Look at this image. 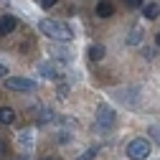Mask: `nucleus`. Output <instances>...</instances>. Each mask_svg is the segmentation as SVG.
Wrapping results in <instances>:
<instances>
[{
  "label": "nucleus",
  "mask_w": 160,
  "mask_h": 160,
  "mask_svg": "<svg viewBox=\"0 0 160 160\" xmlns=\"http://www.w3.org/2000/svg\"><path fill=\"white\" fill-rule=\"evenodd\" d=\"M148 155H150V142L145 137H135L127 145V158L130 160H148Z\"/></svg>",
  "instance_id": "3"
},
{
  "label": "nucleus",
  "mask_w": 160,
  "mask_h": 160,
  "mask_svg": "<svg viewBox=\"0 0 160 160\" xmlns=\"http://www.w3.org/2000/svg\"><path fill=\"white\" fill-rule=\"evenodd\" d=\"M43 160H51V158H43Z\"/></svg>",
  "instance_id": "23"
},
{
  "label": "nucleus",
  "mask_w": 160,
  "mask_h": 160,
  "mask_svg": "<svg viewBox=\"0 0 160 160\" xmlns=\"http://www.w3.org/2000/svg\"><path fill=\"white\" fill-rule=\"evenodd\" d=\"M58 0H41V8H53Z\"/></svg>",
  "instance_id": "18"
},
{
  "label": "nucleus",
  "mask_w": 160,
  "mask_h": 160,
  "mask_svg": "<svg viewBox=\"0 0 160 160\" xmlns=\"http://www.w3.org/2000/svg\"><path fill=\"white\" fill-rule=\"evenodd\" d=\"M148 132H150V137L155 140V142L160 145V127H158V125H152V127H148Z\"/></svg>",
  "instance_id": "15"
},
{
  "label": "nucleus",
  "mask_w": 160,
  "mask_h": 160,
  "mask_svg": "<svg viewBox=\"0 0 160 160\" xmlns=\"http://www.w3.org/2000/svg\"><path fill=\"white\" fill-rule=\"evenodd\" d=\"M38 74H41L43 79H56V76H58V71H56V64H53V61H43L41 66H38Z\"/></svg>",
  "instance_id": "6"
},
{
  "label": "nucleus",
  "mask_w": 160,
  "mask_h": 160,
  "mask_svg": "<svg viewBox=\"0 0 160 160\" xmlns=\"http://www.w3.org/2000/svg\"><path fill=\"white\" fill-rule=\"evenodd\" d=\"M125 3H127V8H140V5H142V0H125Z\"/></svg>",
  "instance_id": "17"
},
{
  "label": "nucleus",
  "mask_w": 160,
  "mask_h": 160,
  "mask_svg": "<svg viewBox=\"0 0 160 160\" xmlns=\"http://www.w3.org/2000/svg\"><path fill=\"white\" fill-rule=\"evenodd\" d=\"M66 89H69V87H66V84H58V97H61V99H64V97H66Z\"/></svg>",
  "instance_id": "20"
},
{
  "label": "nucleus",
  "mask_w": 160,
  "mask_h": 160,
  "mask_svg": "<svg viewBox=\"0 0 160 160\" xmlns=\"http://www.w3.org/2000/svg\"><path fill=\"white\" fill-rule=\"evenodd\" d=\"M155 46H158V48H160V33H158V36H155Z\"/></svg>",
  "instance_id": "22"
},
{
  "label": "nucleus",
  "mask_w": 160,
  "mask_h": 160,
  "mask_svg": "<svg viewBox=\"0 0 160 160\" xmlns=\"http://www.w3.org/2000/svg\"><path fill=\"white\" fill-rule=\"evenodd\" d=\"M48 122H58V117L51 109H38V125H48Z\"/></svg>",
  "instance_id": "9"
},
{
  "label": "nucleus",
  "mask_w": 160,
  "mask_h": 160,
  "mask_svg": "<svg viewBox=\"0 0 160 160\" xmlns=\"http://www.w3.org/2000/svg\"><path fill=\"white\" fill-rule=\"evenodd\" d=\"M5 89H13V92H33L38 89L33 79H23V76H5Z\"/></svg>",
  "instance_id": "4"
},
{
  "label": "nucleus",
  "mask_w": 160,
  "mask_h": 160,
  "mask_svg": "<svg viewBox=\"0 0 160 160\" xmlns=\"http://www.w3.org/2000/svg\"><path fill=\"white\" fill-rule=\"evenodd\" d=\"M104 46L102 43H92L89 46V58H92V61H102V58H104Z\"/></svg>",
  "instance_id": "8"
},
{
  "label": "nucleus",
  "mask_w": 160,
  "mask_h": 160,
  "mask_svg": "<svg viewBox=\"0 0 160 160\" xmlns=\"http://www.w3.org/2000/svg\"><path fill=\"white\" fill-rule=\"evenodd\" d=\"M15 28H18V21L13 15H3L0 18V36H10Z\"/></svg>",
  "instance_id": "5"
},
{
  "label": "nucleus",
  "mask_w": 160,
  "mask_h": 160,
  "mask_svg": "<svg viewBox=\"0 0 160 160\" xmlns=\"http://www.w3.org/2000/svg\"><path fill=\"white\" fill-rule=\"evenodd\" d=\"M0 122L3 125H13L15 122V112L10 107H0Z\"/></svg>",
  "instance_id": "12"
},
{
  "label": "nucleus",
  "mask_w": 160,
  "mask_h": 160,
  "mask_svg": "<svg viewBox=\"0 0 160 160\" xmlns=\"http://www.w3.org/2000/svg\"><path fill=\"white\" fill-rule=\"evenodd\" d=\"M94 158H97V150L92 148V150H87V152H82V155L76 158V160H94Z\"/></svg>",
  "instance_id": "16"
},
{
  "label": "nucleus",
  "mask_w": 160,
  "mask_h": 160,
  "mask_svg": "<svg viewBox=\"0 0 160 160\" xmlns=\"http://www.w3.org/2000/svg\"><path fill=\"white\" fill-rule=\"evenodd\" d=\"M51 56L56 58V61H61V64H69V61H71V51H69V48H53Z\"/></svg>",
  "instance_id": "10"
},
{
  "label": "nucleus",
  "mask_w": 160,
  "mask_h": 160,
  "mask_svg": "<svg viewBox=\"0 0 160 160\" xmlns=\"http://www.w3.org/2000/svg\"><path fill=\"white\" fill-rule=\"evenodd\" d=\"M114 119H117V112L109 107V104H99L97 107V130L99 132H104V130H109L112 125H114Z\"/></svg>",
  "instance_id": "2"
},
{
  "label": "nucleus",
  "mask_w": 160,
  "mask_h": 160,
  "mask_svg": "<svg viewBox=\"0 0 160 160\" xmlns=\"http://www.w3.org/2000/svg\"><path fill=\"white\" fill-rule=\"evenodd\" d=\"M38 28H41L43 36L53 38V41H71L74 38V31L61 23V21H51V18H43V21H38Z\"/></svg>",
  "instance_id": "1"
},
{
  "label": "nucleus",
  "mask_w": 160,
  "mask_h": 160,
  "mask_svg": "<svg viewBox=\"0 0 160 160\" xmlns=\"http://www.w3.org/2000/svg\"><path fill=\"white\" fill-rule=\"evenodd\" d=\"M18 142H21L23 148H31V145H33V132H31V130H23L21 135H18Z\"/></svg>",
  "instance_id": "14"
},
{
  "label": "nucleus",
  "mask_w": 160,
  "mask_h": 160,
  "mask_svg": "<svg viewBox=\"0 0 160 160\" xmlns=\"http://www.w3.org/2000/svg\"><path fill=\"white\" fill-rule=\"evenodd\" d=\"M112 13H114V8H112L109 0H102V3L97 5V15H99V18H109Z\"/></svg>",
  "instance_id": "11"
},
{
  "label": "nucleus",
  "mask_w": 160,
  "mask_h": 160,
  "mask_svg": "<svg viewBox=\"0 0 160 160\" xmlns=\"http://www.w3.org/2000/svg\"><path fill=\"white\" fill-rule=\"evenodd\" d=\"M21 160H28V158H21Z\"/></svg>",
  "instance_id": "24"
},
{
  "label": "nucleus",
  "mask_w": 160,
  "mask_h": 160,
  "mask_svg": "<svg viewBox=\"0 0 160 160\" xmlns=\"http://www.w3.org/2000/svg\"><path fill=\"white\" fill-rule=\"evenodd\" d=\"M155 56H158L155 48H148V51H145V58H148V61H150V58H155Z\"/></svg>",
  "instance_id": "19"
},
{
  "label": "nucleus",
  "mask_w": 160,
  "mask_h": 160,
  "mask_svg": "<svg viewBox=\"0 0 160 160\" xmlns=\"http://www.w3.org/2000/svg\"><path fill=\"white\" fill-rule=\"evenodd\" d=\"M142 18H148V21H155V18H160V5H158V3H148V5H142Z\"/></svg>",
  "instance_id": "7"
},
{
  "label": "nucleus",
  "mask_w": 160,
  "mask_h": 160,
  "mask_svg": "<svg viewBox=\"0 0 160 160\" xmlns=\"http://www.w3.org/2000/svg\"><path fill=\"white\" fill-rule=\"evenodd\" d=\"M140 41H142V28H132L127 33V46H137Z\"/></svg>",
  "instance_id": "13"
},
{
  "label": "nucleus",
  "mask_w": 160,
  "mask_h": 160,
  "mask_svg": "<svg viewBox=\"0 0 160 160\" xmlns=\"http://www.w3.org/2000/svg\"><path fill=\"white\" fill-rule=\"evenodd\" d=\"M5 76H8V69H5L3 64H0V79H5Z\"/></svg>",
  "instance_id": "21"
}]
</instances>
